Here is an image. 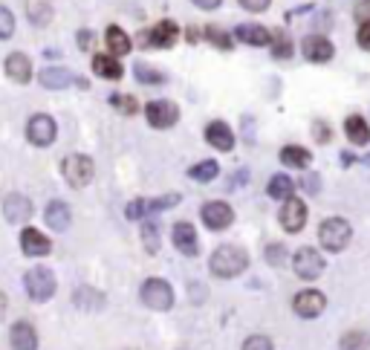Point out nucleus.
Masks as SVG:
<instances>
[{"instance_id": "nucleus-1", "label": "nucleus", "mask_w": 370, "mask_h": 350, "mask_svg": "<svg viewBox=\"0 0 370 350\" xmlns=\"http://www.w3.org/2000/svg\"><path fill=\"white\" fill-rule=\"evenodd\" d=\"M249 267V255L246 249L234 246V243H226V246H217L209 258V269L217 275V278H237L246 272Z\"/></svg>"}, {"instance_id": "nucleus-2", "label": "nucleus", "mask_w": 370, "mask_h": 350, "mask_svg": "<svg viewBox=\"0 0 370 350\" xmlns=\"http://www.w3.org/2000/svg\"><path fill=\"white\" fill-rule=\"evenodd\" d=\"M350 238H353V229L344 217H327L322 226H318V243H322L327 252L348 249Z\"/></svg>"}, {"instance_id": "nucleus-3", "label": "nucleus", "mask_w": 370, "mask_h": 350, "mask_svg": "<svg viewBox=\"0 0 370 350\" xmlns=\"http://www.w3.org/2000/svg\"><path fill=\"white\" fill-rule=\"evenodd\" d=\"M23 287H27V295L35 301V304H44L55 295V275L46 267H32L27 275H23Z\"/></svg>"}, {"instance_id": "nucleus-4", "label": "nucleus", "mask_w": 370, "mask_h": 350, "mask_svg": "<svg viewBox=\"0 0 370 350\" xmlns=\"http://www.w3.org/2000/svg\"><path fill=\"white\" fill-rule=\"evenodd\" d=\"M61 174H64V180L72 185V189H84V185L93 182L95 166H93V159L87 154H70L61 162Z\"/></svg>"}, {"instance_id": "nucleus-5", "label": "nucleus", "mask_w": 370, "mask_h": 350, "mask_svg": "<svg viewBox=\"0 0 370 350\" xmlns=\"http://www.w3.org/2000/svg\"><path fill=\"white\" fill-rule=\"evenodd\" d=\"M139 295H142V304L157 310V313H165V310L174 307V290H171V284L165 278H147Z\"/></svg>"}, {"instance_id": "nucleus-6", "label": "nucleus", "mask_w": 370, "mask_h": 350, "mask_svg": "<svg viewBox=\"0 0 370 350\" xmlns=\"http://www.w3.org/2000/svg\"><path fill=\"white\" fill-rule=\"evenodd\" d=\"M55 136H58V125L53 116H46V113H35L29 116V122H27V139L35 145V148H49L55 142Z\"/></svg>"}, {"instance_id": "nucleus-7", "label": "nucleus", "mask_w": 370, "mask_h": 350, "mask_svg": "<svg viewBox=\"0 0 370 350\" xmlns=\"http://www.w3.org/2000/svg\"><path fill=\"white\" fill-rule=\"evenodd\" d=\"M292 269H295V275H298L301 281H315V278L324 272V258L312 246H301L298 252L292 255Z\"/></svg>"}, {"instance_id": "nucleus-8", "label": "nucleus", "mask_w": 370, "mask_h": 350, "mask_svg": "<svg viewBox=\"0 0 370 350\" xmlns=\"http://www.w3.org/2000/svg\"><path fill=\"white\" fill-rule=\"evenodd\" d=\"M145 119L157 130H168V128H174L180 122V107L174 102H168V99H157V102H151L145 107Z\"/></svg>"}, {"instance_id": "nucleus-9", "label": "nucleus", "mask_w": 370, "mask_h": 350, "mask_svg": "<svg viewBox=\"0 0 370 350\" xmlns=\"http://www.w3.org/2000/svg\"><path fill=\"white\" fill-rule=\"evenodd\" d=\"M180 203V194H165V197H157V200H133L128 203L125 208V217L128 220H142L147 215H157V212H165V208L177 206Z\"/></svg>"}, {"instance_id": "nucleus-10", "label": "nucleus", "mask_w": 370, "mask_h": 350, "mask_svg": "<svg viewBox=\"0 0 370 350\" xmlns=\"http://www.w3.org/2000/svg\"><path fill=\"white\" fill-rule=\"evenodd\" d=\"M324 307H327V298L318 290H301L298 295L292 298V310H295V316H301V318H318L324 313Z\"/></svg>"}, {"instance_id": "nucleus-11", "label": "nucleus", "mask_w": 370, "mask_h": 350, "mask_svg": "<svg viewBox=\"0 0 370 350\" xmlns=\"http://www.w3.org/2000/svg\"><path fill=\"white\" fill-rule=\"evenodd\" d=\"M278 220H281V226H284L286 231H292V235H295V231H301V229L307 226V203L298 200V197L284 200V208H281Z\"/></svg>"}, {"instance_id": "nucleus-12", "label": "nucleus", "mask_w": 370, "mask_h": 350, "mask_svg": "<svg viewBox=\"0 0 370 350\" xmlns=\"http://www.w3.org/2000/svg\"><path fill=\"white\" fill-rule=\"evenodd\" d=\"M200 215H203V223H206L211 231H223V229H229V226H232V220H234L232 206H229V203H223V200L206 203Z\"/></svg>"}, {"instance_id": "nucleus-13", "label": "nucleus", "mask_w": 370, "mask_h": 350, "mask_svg": "<svg viewBox=\"0 0 370 350\" xmlns=\"http://www.w3.org/2000/svg\"><path fill=\"white\" fill-rule=\"evenodd\" d=\"M301 53H304V58L312 61V64H327V61L336 55V46H333V41L324 38V35H310V38L301 41Z\"/></svg>"}, {"instance_id": "nucleus-14", "label": "nucleus", "mask_w": 370, "mask_h": 350, "mask_svg": "<svg viewBox=\"0 0 370 350\" xmlns=\"http://www.w3.org/2000/svg\"><path fill=\"white\" fill-rule=\"evenodd\" d=\"M32 215H35V206H32V200H29L27 194L12 191V194L4 200V217H6L9 223H27Z\"/></svg>"}, {"instance_id": "nucleus-15", "label": "nucleus", "mask_w": 370, "mask_h": 350, "mask_svg": "<svg viewBox=\"0 0 370 350\" xmlns=\"http://www.w3.org/2000/svg\"><path fill=\"white\" fill-rule=\"evenodd\" d=\"M171 241H174L177 252H183L185 258H194V255L200 252V243H197V229L188 220L174 223V229H171Z\"/></svg>"}, {"instance_id": "nucleus-16", "label": "nucleus", "mask_w": 370, "mask_h": 350, "mask_svg": "<svg viewBox=\"0 0 370 350\" xmlns=\"http://www.w3.org/2000/svg\"><path fill=\"white\" fill-rule=\"evenodd\" d=\"M38 81H41V87H46V90H67L70 84L87 87L84 79H76V76H72L70 69H64V67H46V69H41Z\"/></svg>"}, {"instance_id": "nucleus-17", "label": "nucleus", "mask_w": 370, "mask_h": 350, "mask_svg": "<svg viewBox=\"0 0 370 350\" xmlns=\"http://www.w3.org/2000/svg\"><path fill=\"white\" fill-rule=\"evenodd\" d=\"M145 41L142 43H151V46H159V50H171V46L177 43V38H180V27L174 20H159L157 27L147 32V35H142Z\"/></svg>"}, {"instance_id": "nucleus-18", "label": "nucleus", "mask_w": 370, "mask_h": 350, "mask_svg": "<svg viewBox=\"0 0 370 350\" xmlns=\"http://www.w3.org/2000/svg\"><path fill=\"white\" fill-rule=\"evenodd\" d=\"M20 249H23V255H29V258H44V255L53 252V241L38 229H23L20 231Z\"/></svg>"}, {"instance_id": "nucleus-19", "label": "nucleus", "mask_w": 370, "mask_h": 350, "mask_svg": "<svg viewBox=\"0 0 370 350\" xmlns=\"http://www.w3.org/2000/svg\"><path fill=\"white\" fill-rule=\"evenodd\" d=\"M9 342H12V350H38V330L29 321H15Z\"/></svg>"}, {"instance_id": "nucleus-20", "label": "nucleus", "mask_w": 370, "mask_h": 350, "mask_svg": "<svg viewBox=\"0 0 370 350\" xmlns=\"http://www.w3.org/2000/svg\"><path fill=\"white\" fill-rule=\"evenodd\" d=\"M206 142L217 151H232L234 148V133L226 122L217 119V122H209V128H206Z\"/></svg>"}, {"instance_id": "nucleus-21", "label": "nucleus", "mask_w": 370, "mask_h": 350, "mask_svg": "<svg viewBox=\"0 0 370 350\" xmlns=\"http://www.w3.org/2000/svg\"><path fill=\"white\" fill-rule=\"evenodd\" d=\"M44 220L46 226L53 229V231H64L70 229V220H72V212H70V206L64 200H53L46 206V212H44Z\"/></svg>"}, {"instance_id": "nucleus-22", "label": "nucleus", "mask_w": 370, "mask_h": 350, "mask_svg": "<svg viewBox=\"0 0 370 350\" xmlns=\"http://www.w3.org/2000/svg\"><path fill=\"white\" fill-rule=\"evenodd\" d=\"M6 76L12 81H18V84H29V79H32V61H29V55L12 53L6 58Z\"/></svg>"}, {"instance_id": "nucleus-23", "label": "nucleus", "mask_w": 370, "mask_h": 350, "mask_svg": "<svg viewBox=\"0 0 370 350\" xmlns=\"http://www.w3.org/2000/svg\"><path fill=\"white\" fill-rule=\"evenodd\" d=\"M234 38L249 43V46H266L269 38H272V32H269L266 27H260V23H240V27L234 29Z\"/></svg>"}, {"instance_id": "nucleus-24", "label": "nucleus", "mask_w": 370, "mask_h": 350, "mask_svg": "<svg viewBox=\"0 0 370 350\" xmlns=\"http://www.w3.org/2000/svg\"><path fill=\"white\" fill-rule=\"evenodd\" d=\"M93 73L98 79H107V81H119L125 76V67L116 61V55H93Z\"/></svg>"}, {"instance_id": "nucleus-25", "label": "nucleus", "mask_w": 370, "mask_h": 350, "mask_svg": "<svg viewBox=\"0 0 370 350\" xmlns=\"http://www.w3.org/2000/svg\"><path fill=\"white\" fill-rule=\"evenodd\" d=\"M344 133H348V139H350L353 145H367L370 142V125H367L364 116H359V113H353V116L344 119Z\"/></svg>"}, {"instance_id": "nucleus-26", "label": "nucleus", "mask_w": 370, "mask_h": 350, "mask_svg": "<svg viewBox=\"0 0 370 350\" xmlns=\"http://www.w3.org/2000/svg\"><path fill=\"white\" fill-rule=\"evenodd\" d=\"M72 304H76L79 310H102L105 295L98 290H93V287H87V284H81L76 292H72Z\"/></svg>"}, {"instance_id": "nucleus-27", "label": "nucleus", "mask_w": 370, "mask_h": 350, "mask_svg": "<svg viewBox=\"0 0 370 350\" xmlns=\"http://www.w3.org/2000/svg\"><path fill=\"white\" fill-rule=\"evenodd\" d=\"M281 162H284L286 168H298V171H304V168H310L312 154H310L307 148H301V145H286V148L281 151Z\"/></svg>"}, {"instance_id": "nucleus-28", "label": "nucleus", "mask_w": 370, "mask_h": 350, "mask_svg": "<svg viewBox=\"0 0 370 350\" xmlns=\"http://www.w3.org/2000/svg\"><path fill=\"white\" fill-rule=\"evenodd\" d=\"M105 43H107L110 55H116V58L131 53V38H128L125 29H119V27H107V32H105Z\"/></svg>"}, {"instance_id": "nucleus-29", "label": "nucleus", "mask_w": 370, "mask_h": 350, "mask_svg": "<svg viewBox=\"0 0 370 350\" xmlns=\"http://www.w3.org/2000/svg\"><path fill=\"white\" fill-rule=\"evenodd\" d=\"M269 197L272 200H289V197H295V182L286 177V174H275L272 180H269Z\"/></svg>"}, {"instance_id": "nucleus-30", "label": "nucleus", "mask_w": 370, "mask_h": 350, "mask_svg": "<svg viewBox=\"0 0 370 350\" xmlns=\"http://www.w3.org/2000/svg\"><path fill=\"white\" fill-rule=\"evenodd\" d=\"M217 174H220V166L214 159H203V162H197L194 168H188V177L197 182H211Z\"/></svg>"}, {"instance_id": "nucleus-31", "label": "nucleus", "mask_w": 370, "mask_h": 350, "mask_svg": "<svg viewBox=\"0 0 370 350\" xmlns=\"http://www.w3.org/2000/svg\"><path fill=\"white\" fill-rule=\"evenodd\" d=\"M338 350H370V336L364 330H348L338 342Z\"/></svg>"}, {"instance_id": "nucleus-32", "label": "nucleus", "mask_w": 370, "mask_h": 350, "mask_svg": "<svg viewBox=\"0 0 370 350\" xmlns=\"http://www.w3.org/2000/svg\"><path fill=\"white\" fill-rule=\"evenodd\" d=\"M110 105H113L119 113H125V116L139 113V102H136L133 96H128V93H113V96H110Z\"/></svg>"}, {"instance_id": "nucleus-33", "label": "nucleus", "mask_w": 370, "mask_h": 350, "mask_svg": "<svg viewBox=\"0 0 370 350\" xmlns=\"http://www.w3.org/2000/svg\"><path fill=\"white\" fill-rule=\"evenodd\" d=\"M133 73H136V79H139L142 84H165V76L159 73V69L147 67V64H136Z\"/></svg>"}, {"instance_id": "nucleus-34", "label": "nucleus", "mask_w": 370, "mask_h": 350, "mask_svg": "<svg viewBox=\"0 0 370 350\" xmlns=\"http://www.w3.org/2000/svg\"><path fill=\"white\" fill-rule=\"evenodd\" d=\"M269 43H272V55L275 58H289L292 55V41L284 32H275L272 38H269Z\"/></svg>"}, {"instance_id": "nucleus-35", "label": "nucleus", "mask_w": 370, "mask_h": 350, "mask_svg": "<svg viewBox=\"0 0 370 350\" xmlns=\"http://www.w3.org/2000/svg\"><path fill=\"white\" fill-rule=\"evenodd\" d=\"M142 243H145L147 252H159V226L157 223L142 226Z\"/></svg>"}, {"instance_id": "nucleus-36", "label": "nucleus", "mask_w": 370, "mask_h": 350, "mask_svg": "<svg viewBox=\"0 0 370 350\" xmlns=\"http://www.w3.org/2000/svg\"><path fill=\"white\" fill-rule=\"evenodd\" d=\"M286 258H289V252H286L284 243H269V246H266V261L272 264V267H284Z\"/></svg>"}, {"instance_id": "nucleus-37", "label": "nucleus", "mask_w": 370, "mask_h": 350, "mask_svg": "<svg viewBox=\"0 0 370 350\" xmlns=\"http://www.w3.org/2000/svg\"><path fill=\"white\" fill-rule=\"evenodd\" d=\"M206 38L217 46V50H232V38H229L223 29H220V27H209V29H206Z\"/></svg>"}, {"instance_id": "nucleus-38", "label": "nucleus", "mask_w": 370, "mask_h": 350, "mask_svg": "<svg viewBox=\"0 0 370 350\" xmlns=\"http://www.w3.org/2000/svg\"><path fill=\"white\" fill-rule=\"evenodd\" d=\"M12 32H15V15L6 6H0V41L12 38Z\"/></svg>"}, {"instance_id": "nucleus-39", "label": "nucleus", "mask_w": 370, "mask_h": 350, "mask_svg": "<svg viewBox=\"0 0 370 350\" xmlns=\"http://www.w3.org/2000/svg\"><path fill=\"white\" fill-rule=\"evenodd\" d=\"M49 18H53V9H49L46 4H35V6L29 9V20L35 23V27H46Z\"/></svg>"}, {"instance_id": "nucleus-40", "label": "nucleus", "mask_w": 370, "mask_h": 350, "mask_svg": "<svg viewBox=\"0 0 370 350\" xmlns=\"http://www.w3.org/2000/svg\"><path fill=\"white\" fill-rule=\"evenodd\" d=\"M243 350H275V347H272V339H269V336L255 333V336H249L243 342Z\"/></svg>"}, {"instance_id": "nucleus-41", "label": "nucleus", "mask_w": 370, "mask_h": 350, "mask_svg": "<svg viewBox=\"0 0 370 350\" xmlns=\"http://www.w3.org/2000/svg\"><path fill=\"white\" fill-rule=\"evenodd\" d=\"M356 41H359V46H362L364 53H370V20L359 23V35H356Z\"/></svg>"}, {"instance_id": "nucleus-42", "label": "nucleus", "mask_w": 370, "mask_h": 350, "mask_svg": "<svg viewBox=\"0 0 370 350\" xmlns=\"http://www.w3.org/2000/svg\"><path fill=\"white\" fill-rule=\"evenodd\" d=\"M269 4H272V0H240V6L246 12H266Z\"/></svg>"}, {"instance_id": "nucleus-43", "label": "nucleus", "mask_w": 370, "mask_h": 350, "mask_svg": "<svg viewBox=\"0 0 370 350\" xmlns=\"http://www.w3.org/2000/svg\"><path fill=\"white\" fill-rule=\"evenodd\" d=\"M312 136L318 139V142H330V128L322 125V122H315V125H312Z\"/></svg>"}, {"instance_id": "nucleus-44", "label": "nucleus", "mask_w": 370, "mask_h": 350, "mask_svg": "<svg viewBox=\"0 0 370 350\" xmlns=\"http://www.w3.org/2000/svg\"><path fill=\"white\" fill-rule=\"evenodd\" d=\"M356 20H359V23L370 20V0H362V4L356 6Z\"/></svg>"}, {"instance_id": "nucleus-45", "label": "nucleus", "mask_w": 370, "mask_h": 350, "mask_svg": "<svg viewBox=\"0 0 370 350\" xmlns=\"http://www.w3.org/2000/svg\"><path fill=\"white\" fill-rule=\"evenodd\" d=\"M79 46H81V50H90V46H93V32L90 29H81L79 32Z\"/></svg>"}, {"instance_id": "nucleus-46", "label": "nucleus", "mask_w": 370, "mask_h": 350, "mask_svg": "<svg viewBox=\"0 0 370 350\" xmlns=\"http://www.w3.org/2000/svg\"><path fill=\"white\" fill-rule=\"evenodd\" d=\"M194 6H200V9H217L220 4H223V0H191Z\"/></svg>"}, {"instance_id": "nucleus-47", "label": "nucleus", "mask_w": 370, "mask_h": 350, "mask_svg": "<svg viewBox=\"0 0 370 350\" xmlns=\"http://www.w3.org/2000/svg\"><path fill=\"white\" fill-rule=\"evenodd\" d=\"M304 185L310 189V194H315V189H318V180H315V177H307V180H304Z\"/></svg>"}, {"instance_id": "nucleus-48", "label": "nucleus", "mask_w": 370, "mask_h": 350, "mask_svg": "<svg viewBox=\"0 0 370 350\" xmlns=\"http://www.w3.org/2000/svg\"><path fill=\"white\" fill-rule=\"evenodd\" d=\"M4 316H6V295L0 292V318H4Z\"/></svg>"}]
</instances>
